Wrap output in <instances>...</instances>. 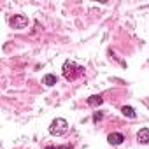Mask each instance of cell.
I'll list each match as a JSON object with an SVG mask.
<instances>
[{
  "label": "cell",
  "mask_w": 149,
  "mask_h": 149,
  "mask_svg": "<svg viewBox=\"0 0 149 149\" xmlns=\"http://www.w3.org/2000/svg\"><path fill=\"white\" fill-rule=\"evenodd\" d=\"M63 77L67 79V81H76L77 77H81L83 74H84V68L83 67H79V65H76L74 61H70V60H67L65 63H63Z\"/></svg>",
  "instance_id": "obj_1"
},
{
  "label": "cell",
  "mask_w": 149,
  "mask_h": 149,
  "mask_svg": "<svg viewBox=\"0 0 149 149\" xmlns=\"http://www.w3.org/2000/svg\"><path fill=\"white\" fill-rule=\"evenodd\" d=\"M67 132H68V123H67L63 118L53 119V123H51V126H49V133H51L53 137H61V135H65Z\"/></svg>",
  "instance_id": "obj_2"
},
{
  "label": "cell",
  "mask_w": 149,
  "mask_h": 149,
  "mask_svg": "<svg viewBox=\"0 0 149 149\" xmlns=\"http://www.w3.org/2000/svg\"><path fill=\"white\" fill-rule=\"evenodd\" d=\"M9 23H11V26H13V28L21 30V28L28 26V18H26V16H23V14H16V16H13V18L9 19Z\"/></svg>",
  "instance_id": "obj_3"
},
{
  "label": "cell",
  "mask_w": 149,
  "mask_h": 149,
  "mask_svg": "<svg viewBox=\"0 0 149 149\" xmlns=\"http://www.w3.org/2000/svg\"><path fill=\"white\" fill-rule=\"evenodd\" d=\"M123 140H125V135H123V133L114 132V133H109V135H107V142L112 144V146H119Z\"/></svg>",
  "instance_id": "obj_4"
},
{
  "label": "cell",
  "mask_w": 149,
  "mask_h": 149,
  "mask_svg": "<svg viewBox=\"0 0 149 149\" xmlns=\"http://www.w3.org/2000/svg\"><path fill=\"white\" fill-rule=\"evenodd\" d=\"M137 140L139 144H149V128H140L137 132Z\"/></svg>",
  "instance_id": "obj_5"
},
{
  "label": "cell",
  "mask_w": 149,
  "mask_h": 149,
  "mask_svg": "<svg viewBox=\"0 0 149 149\" xmlns=\"http://www.w3.org/2000/svg\"><path fill=\"white\" fill-rule=\"evenodd\" d=\"M56 81H58V79H56V76H53V74H46V76L42 77V84H46V86H49V88L54 86Z\"/></svg>",
  "instance_id": "obj_6"
},
{
  "label": "cell",
  "mask_w": 149,
  "mask_h": 149,
  "mask_svg": "<svg viewBox=\"0 0 149 149\" xmlns=\"http://www.w3.org/2000/svg\"><path fill=\"white\" fill-rule=\"evenodd\" d=\"M86 102H88V105H90V107H97V105H100V104L104 102V98H102L100 95H93V97H90Z\"/></svg>",
  "instance_id": "obj_7"
},
{
  "label": "cell",
  "mask_w": 149,
  "mask_h": 149,
  "mask_svg": "<svg viewBox=\"0 0 149 149\" xmlns=\"http://www.w3.org/2000/svg\"><path fill=\"white\" fill-rule=\"evenodd\" d=\"M121 112H123L125 116H128V118H135V116H137V114H135V109L130 107V105H123V107H121Z\"/></svg>",
  "instance_id": "obj_8"
},
{
  "label": "cell",
  "mask_w": 149,
  "mask_h": 149,
  "mask_svg": "<svg viewBox=\"0 0 149 149\" xmlns=\"http://www.w3.org/2000/svg\"><path fill=\"white\" fill-rule=\"evenodd\" d=\"M100 119H102V112H95V114H93V121H95V123H98Z\"/></svg>",
  "instance_id": "obj_9"
},
{
  "label": "cell",
  "mask_w": 149,
  "mask_h": 149,
  "mask_svg": "<svg viewBox=\"0 0 149 149\" xmlns=\"http://www.w3.org/2000/svg\"><path fill=\"white\" fill-rule=\"evenodd\" d=\"M46 149H70V147L68 146H63V147H51V146H47Z\"/></svg>",
  "instance_id": "obj_10"
}]
</instances>
